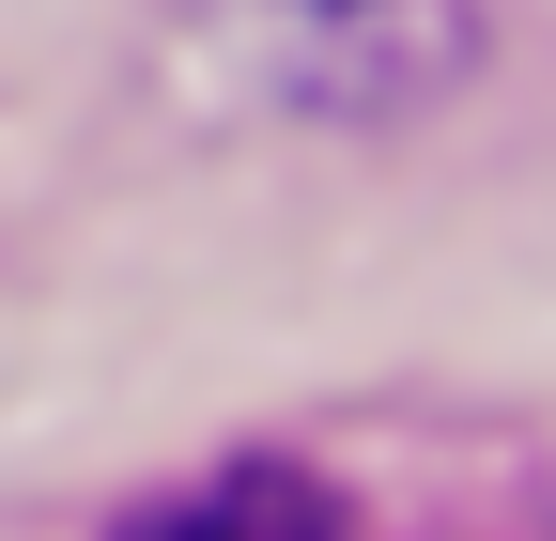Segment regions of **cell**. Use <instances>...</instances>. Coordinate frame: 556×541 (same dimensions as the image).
Wrapping results in <instances>:
<instances>
[{
	"mask_svg": "<svg viewBox=\"0 0 556 541\" xmlns=\"http://www.w3.org/2000/svg\"><path fill=\"white\" fill-rule=\"evenodd\" d=\"M109 541H356L340 526L325 480H294V464H217V480H186L155 511H124Z\"/></svg>",
	"mask_w": 556,
	"mask_h": 541,
	"instance_id": "cell-1",
	"label": "cell"
}]
</instances>
